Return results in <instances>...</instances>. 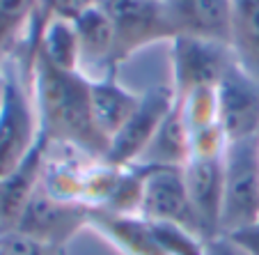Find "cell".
<instances>
[{
	"label": "cell",
	"mask_w": 259,
	"mask_h": 255,
	"mask_svg": "<svg viewBox=\"0 0 259 255\" xmlns=\"http://www.w3.org/2000/svg\"><path fill=\"white\" fill-rule=\"evenodd\" d=\"M30 81L41 138L51 148L60 145L85 157L106 159L108 140L94 124L88 76L58 69L37 55Z\"/></svg>",
	"instance_id": "obj_1"
},
{
	"label": "cell",
	"mask_w": 259,
	"mask_h": 255,
	"mask_svg": "<svg viewBox=\"0 0 259 255\" xmlns=\"http://www.w3.org/2000/svg\"><path fill=\"white\" fill-rule=\"evenodd\" d=\"M41 140L30 71L19 55L3 62L0 103V181H5Z\"/></svg>",
	"instance_id": "obj_2"
},
{
	"label": "cell",
	"mask_w": 259,
	"mask_h": 255,
	"mask_svg": "<svg viewBox=\"0 0 259 255\" xmlns=\"http://www.w3.org/2000/svg\"><path fill=\"white\" fill-rule=\"evenodd\" d=\"M259 223V136L227 142L223 152V235Z\"/></svg>",
	"instance_id": "obj_3"
},
{
	"label": "cell",
	"mask_w": 259,
	"mask_h": 255,
	"mask_svg": "<svg viewBox=\"0 0 259 255\" xmlns=\"http://www.w3.org/2000/svg\"><path fill=\"white\" fill-rule=\"evenodd\" d=\"M234 67V55L227 44L191 37L172 40V88L177 99L195 90L218 88Z\"/></svg>",
	"instance_id": "obj_4"
},
{
	"label": "cell",
	"mask_w": 259,
	"mask_h": 255,
	"mask_svg": "<svg viewBox=\"0 0 259 255\" xmlns=\"http://www.w3.org/2000/svg\"><path fill=\"white\" fill-rule=\"evenodd\" d=\"M101 7L113 21L115 53H117L119 64L154 42H172L163 3H156V0H101Z\"/></svg>",
	"instance_id": "obj_5"
},
{
	"label": "cell",
	"mask_w": 259,
	"mask_h": 255,
	"mask_svg": "<svg viewBox=\"0 0 259 255\" xmlns=\"http://www.w3.org/2000/svg\"><path fill=\"white\" fill-rule=\"evenodd\" d=\"M177 103V94L172 85H154L140 94V103L128 118V122L119 129V133L110 140V148L103 161L117 168L133 166L147 142L152 140L161 122L170 115Z\"/></svg>",
	"instance_id": "obj_6"
},
{
	"label": "cell",
	"mask_w": 259,
	"mask_h": 255,
	"mask_svg": "<svg viewBox=\"0 0 259 255\" xmlns=\"http://www.w3.org/2000/svg\"><path fill=\"white\" fill-rule=\"evenodd\" d=\"M140 216L154 223H175L200 232L181 168H145Z\"/></svg>",
	"instance_id": "obj_7"
},
{
	"label": "cell",
	"mask_w": 259,
	"mask_h": 255,
	"mask_svg": "<svg viewBox=\"0 0 259 255\" xmlns=\"http://www.w3.org/2000/svg\"><path fill=\"white\" fill-rule=\"evenodd\" d=\"M90 211H92L90 207L53 198L51 193L44 191V187H39L30 198L16 232L60 248L80 228L88 226Z\"/></svg>",
	"instance_id": "obj_8"
},
{
	"label": "cell",
	"mask_w": 259,
	"mask_h": 255,
	"mask_svg": "<svg viewBox=\"0 0 259 255\" xmlns=\"http://www.w3.org/2000/svg\"><path fill=\"white\" fill-rule=\"evenodd\" d=\"M163 7L172 40L191 37L230 46L232 0H165Z\"/></svg>",
	"instance_id": "obj_9"
},
{
	"label": "cell",
	"mask_w": 259,
	"mask_h": 255,
	"mask_svg": "<svg viewBox=\"0 0 259 255\" xmlns=\"http://www.w3.org/2000/svg\"><path fill=\"white\" fill-rule=\"evenodd\" d=\"M218 120L227 142L259 136V81L234 67L218 85Z\"/></svg>",
	"instance_id": "obj_10"
},
{
	"label": "cell",
	"mask_w": 259,
	"mask_h": 255,
	"mask_svg": "<svg viewBox=\"0 0 259 255\" xmlns=\"http://www.w3.org/2000/svg\"><path fill=\"white\" fill-rule=\"evenodd\" d=\"M181 170L202 237L223 235V157H191Z\"/></svg>",
	"instance_id": "obj_11"
},
{
	"label": "cell",
	"mask_w": 259,
	"mask_h": 255,
	"mask_svg": "<svg viewBox=\"0 0 259 255\" xmlns=\"http://www.w3.org/2000/svg\"><path fill=\"white\" fill-rule=\"evenodd\" d=\"M78 32L80 74L90 81L117 76V53H115L113 21L101 5L90 10L78 21H73Z\"/></svg>",
	"instance_id": "obj_12"
},
{
	"label": "cell",
	"mask_w": 259,
	"mask_h": 255,
	"mask_svg": "<svg viewBox=\"0 0 259 255\" xmlns=\"http://www.w3.org/2000/svg\"><path fill=\"white\" fill-rule=\"evenodd\" d=\"M46 154H49V142L41 138L30 157L5 181H0V237L16 232L30 198L41 187Z\"/></svg>",
	"instance_id": "obj_13"
},
{
	"label": "cell",
	"mask_w": 259,
	"mask_h": 255,
	"mask_svg": "<svg viewBox=\"0 0 259 255\" xmlns=\"http://www.w3.org/2000/svg\"><path fill=\"white\" fill-rule=\"evenodd\" d=\"M191 133H188L186 120L179 108V101L170 111L152 140L147 142V148L138 157L133 166L140 168H184L191 161Z\"/></svg>",
	"instance_id": "obj_14"
},
{
	"label": "cell",
	"mask_w": 259,
	"mask_h": 255,
	"mask_svg": "<svg viewBox=\"0 0 259 255\" xmlns=\"http://www.w3.org/2000/svg\"><path fill=\"white\" fill-rule=\"evenodd\" d=\"M88 226L117 246L124 255H167L158 244L149 221H145L142 216H122L92 209Z\"/></svg>",
	"instance_id": "obj_15"
},
{
	"label": "cell",
	"mask_w": 259,
	"mask_h": 255,
	"mask_svg": "<svg viewBox=\"0 0 259 255\" xmlns=\"http://www.w3.org/2000/svg\"><path fill=\"white\" fill-rule=\"evenodd\" d=\"M90 97H92L94 124L110 148V140L117 136L119 129L128 122V118L138 108L140 94L124 88L117 76H110L101 81H90Z\"/></svg>",
	"instance_id": "obj_16"
},
{
	"label": "cell",
	"mask_w": 259,
	"mask_h": 255,
	"mask_svg": "<svg viewBox=\"0 0 259 255\" xmlns=\"http://www.w3.org/2000/svg\"><path fill=\"white\" fill-rule=\"evenodd\" d=\"M230 49L236 67L259 81V0H232Z\"/></svg>",
	"instance_id": "obj_17"
},
{
	"label": "cell",
	"mask_w": 259,
	"mask_h": 255,
	"mask_svg": "<svg viewBox=\"0 0 259 255\" xmlns=\"http://www.w3.org/2000/svg\"><path fill=\"white\" fill-rule=\"evenodd\" d=\"M37 55H41L44 60H49L51 64L64 69V71H80V49L76 25L71 21L51 19V23L46 25L39 37Z\"/></svg>",
	"instance_id": "obj_18"
},
{
	"label": "cell",
	"mask_w": 259,
	"mask_h": 255,
	"mask_svg": "<svg viewBox=\"0 0 259 255\" xmlns=\"http://www.w3.org/2000/svg\"><path fill=\"white\" fill-rule=\"evenodd\" d=\"M39 10V0H0V64L16 53Z\"/></svg>",
	"instance_id": "obj_19"
},
{
	"label": "cell",
	"mask_w": 259,
	"mask_h": 255,
	"mask_svg": "<svg viewBox=\"0 0 259 255\" xmlns=\"http://www.w3.org/2000/svg\"><path fill=\"white\" fill-rule=\"evenodd\" d=\"M149 226H152L158 244H161V248L167 255H206V250H204L206 239L200 237L197 232L188 230L184 226H175V223L149 221Z\"/></svg>",
	"instance_id": "obj_20"
},
{
	"label": "cell",
	"mask_w": 259,
	"mask_h": 255,
	"mask_svg": "<svg viewBox=\"0 0 259 255\" xmlns=\"http://www.w3.org/2000/svg\"><path fill=\"white\" fill-rule=\"evenodd\" d=\"M0 255H60L58 246H49L21 232L0 237Z\"/></svg>",
	"instance_id": "obj_21"
},
{
	"label": "cell",
	"mask_w": 259,
	"mask_h": 255,
	"mask_svg": "<svg viewBox=\"0 0 259 255\" xmlns=\"http://www.w3.org/2000/svg\"><path fill=\"white\" fill-rule=\"evenodd\" d=\"M204 250H206V255H252L236 239H232L230 235H215L211 239H206Z\"/></svg>",
	"instance_id": "obj_22"
},
{
	"label": "cell",
	"mask_w": 259,
	"mask_h": 255,
	"mask_svg": "<svg viewBox=\"0 0 259 255\" xmlns=\"http://www.w3.org/2000/svg\"><path fill=\"white\" fill-rule=\"evenodd\" d=\"M232 239H236L243 248H248L252 255H259V223H254V226H248L243 228V230H236L232 232Z\"/></svg>",
	"instance_id": "obj_23"
},
{
	"label": "cell",
	"mask_w": 259,
	"mask_h": 255,
	"mask_svg": "<svg viewBox=\"0 0 259 255\" xmlns=\"http://www.w3.org/2000/svg\"><path fill=\"white\" fill-rule=\"evenodd\" d=\"M0 103H3V64H0Z\"/></svg>",
	"instance_id": "obj_24"
},
{
	"label": "cell",
	"mask_w": 259,
	"mask_h": 255,
	"mask_svg": "<svg viewBox=\"0 0 259 255\" xmlns=\"http://www.w3.org/2000/svg\"><path fill=\"white\" fill-rule=\"evenodd\" d=\"M156 3H165V0H156Z\"/></svg>",
	"instance_id": "obj_25"
}]
</instances>
